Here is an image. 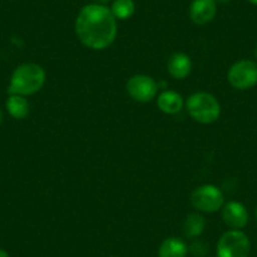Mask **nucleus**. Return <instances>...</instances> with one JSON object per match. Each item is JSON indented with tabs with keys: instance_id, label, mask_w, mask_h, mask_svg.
I'll list each match as a JSON object with an SVG mask.
<instances>
[{
	"instance_id": "2eb2a0df",
	"label": "nucleus",
	"mask_w": 257,
	"mask_h": 257,
	"mask_svg": "<svg viewBox=\"0 0 257 257\" xmlns=\"http://www.w3.org/2000/svg\"><path fill=\"white\" fill-rule=\"evenodd\" d=\"M110 9L117 21H126L134 16L135 3L134 0H113Z\"/></svg>"
},
{
	"instance_id": "5701e85b",
	"label": "nucleus",
	"mask_w": 257,
	"mask_h": 257,
	"mask_svg": "<svg viewBox=\"0 0 257 257\" xmlns=\"http://www.w3.org/2000/svg\"><path fill=\"white\" fill-rule=\"evenodd\" d=\"M256 218H257V207H256Z\"/></svg>"
},
{
	"instance_id": "f8f14e48",
	"label": "nucleus",
	"mask_w": 257,
	"mask_h": 257,
	"mask_svg": "<svg viewBox=\"0 0 257 257\" xmlns=\"http://www.w3.org/2000/svg\"><path fill=\"white\" fill-rule=\"evenodd\" d=\"M188 244L179 237H168L160 243L158 257H187Z\"/></svg>"
},
{
	"instance_id": "6e6552de",
	"label": "nucleus",
	"mask_w": 257,
	"mask_h": 257,
	"mask_svg": "<svg viewBox=\"0 0 257 257\" xmlns=\"http://www.w3.org/2000/svg\"><path fill=\"white\" fill-rule=\"evenodd\" d=\"M222 219L229 229H243L249 221L246 206L241 202L229 201L222 207Z\"/></svg>"
},
{
	"instance_id": "412c9836",
	"label": "nucleus",
	"mask_w": 257,
	"mask_h": 257,
	"mask_svg": "<svg viewBox=\"0 0 257 257\" xmlns=\"http://www.w3.org/2000/svg\"><path fill=\"white\" fill-rule=\"evenodd\" d=\"M253 54H254V58H256V61H257V43H256V46H254V51H253Z\"/></svg>"
},
{
	"instance_id": "dca6fc26",
	"label": "nucleus",
	"mask_w": 257,
	"mask_h": 257,
	"mask_svg": "<svg viewBox=\"0 0 257 257\" xmlns=\"http://www.w3.org/2000/svg\"><path fill=\"white\" fill-rule=\"evenodd\" d=\"M188 248H189V252H192L196 257H203L207 253V246L202 241H194Z\"/></svg>"
},
{
	"instance_id": "4468645a",
	"label": "nucleus",
	"mask_w": 257,
	"mask_h": 257,
	"mask_svg": "<svg viewBox=\"0 0 257 257\" xmlns=\"http://www.w3.org/2000/svg\"><path fill=\"white\" fill-rule=\"evenodd\" d=\"M6 107L12 117L17 118V120H23L28 116L31 105H29V101L27 100L26 96L9 95L6 102Z\"/></svg>"
},
{
	"instance_id": "6ab92c4d",
	"label": "nucleus",
	"mask_w": 257,
	"mask_h": 257,
	"mask_svg": "<svg viewBox=\"0 0 257 257\" xmlns=\"http://www.w3.org/2000/svg\"><path fill=\"white\" fill-rule=\"evenodd\" d=\"M3 120H4V112H3V110L0 108V125L3 123Z\"/></svg>"
},
{
	"instance_id": "a211bd4d",
	"label": "nucleus",
	"mask_w": 257,
	"mask_h": 257,
	"mask_svg": "<svg viewBox=\"0 0 257 257\" xmlns=\"http://www.w3.org/2000/svg\"><path fill=\"white\" fill-rule=\"evenodd\" d=\"M96 4H102V6H106V3L111 2V0H93Z\"/></svg>"
},
{
	"instance_id": "39448f33",
	"label": "nucleus",
	"mask_w": 257,
	"mask_h": 257,
	"mask_svg": "<svg viewBox=\"0 0 257 257\" xmlns=\"http://www.w3.org/2000/svg\"><path fill=\"white\" fill-rule=\"evenodd\" d=\"M251 242L242 229H228L217 242V257H248Z\"/></svg>"
},
{
	"instance_id": "20e7f679",
	"label": "nucleus",
	"mask_w": 257,
	"mask_h": 257,
	"mask_svg": "<svg viewBox=\"0 0 257 257\" xmlns=\"http://www.w3.org/2000/svg\"><path fill=\"white\" fill-rule=\"evenodd\" d=\"M224 203L223 192L214 184L197 187L190 194V204L201 213H216Z\"/></svg>"
},
{
	"instance_id": "b1692460",
	"label": "nucleus",
	"mask_w": 257,
	"mask_h": 257,
	"mask_svg": "<svg viewBox=\"0 0 257 257\" xmlns=\"http://www.w3.org/2000/svg\"><path fill=\"white\" fill-rule=\"evenodd\" d=\"M110 257H116V256H110Z\"/></svg>"
},
{
	"instance_id": "ddd939ff",
	"label": "nucleus",
	"mask_w": 257,
	"mask_h": 257,
	"mask_svg": "<svg viewBox=\"0 0 257 257\" xmlns=\"http://www.w3.org/2000/svg\"><path fill=\"white\" fill-rule=\"evenodd\" d=\"M206 228V218L201 212L187 214L183 222V232L188 238H198Z\"/></svg>"
},
{
	"instance_id": "aec40b11",
	"label": "nucleus",
	"mask_w": 257,
	"mask_h": 257,
	"mask_svg": "<svg viewBox=\"0 0 257 257\" xmlns=\"http://www.w3.org/2000/svg\"><path fill=\"white\" fill-rule=\"evenodd\" d=\"M217 3H222V4H227V3H229V2H231V0H216Z\"/></svg>"
},
{
	"instance_id": "9d476101",
	"label": "nucleus",
	"mask_w": 257,
	"mask_h": 257,
	"mask_svg": "<svg viewBox=\"0 0 257 257\" xmlns=\"http://www.w3.org/2000/svg\"><path fill=\"white\" fill-rule=\"evenodd\" d=\"M167 71L174 80H184L192 72V59L187 53L175 52L168 59Z\"/></svg>"
},
{
	"instance_id": "4be33fe9",
	"label": "nucleus",
	"mask_w": 257,
	"mask_h": 257,
	"mask_svg": "<svg viewBox=\"0 0 257 257\" xmlns=\"http://www.w3.org/2000/svg\"><path fill=\"white\" fill-rule=\"evenodd\" d=\"M247 2L251 4H253V6H257V0H247Z\"/></svg>"
},
{
	"instance_id": "9b49d317",
	"label": "nucleus",
	"mask_w": 257,
	"mask_h": 257,
	"mask_svg": "<svg viewBox=\"0 0 257 257\" xmlns=\"http://www.w3.org/2000/svg\"><path fill=\"white\" fill-rule=\"evenodd\" d=\"M185 101L179 92L173 90H164L157 96V105L162 112L167 115H175L183 110Z\"/></svg>"
},
{
	"instance_id": "f3484780",
	"label": "nucleus",
	"mask_w": 257,
	"mask_h": 257,
	"mask_svg": "<svg viewBox=\"0 0 257 257\" xmlns=\"http://www.w3.org/2000/svg\"><path fill=\"white\" fill-rule=\"evenodd\" d=\"M0 257H11V256H9V253L6 251V249L0 248Z\"/></svg>"
},
{
	"instance_id": "f03ea898",
	"label": "nucleus",
	"mask_w": 257,
	"mask_h": 257,
	"mask_svg": "<svg viewBox=\"0 0 257 257\" xmlns=\"http://www.w3.org/2000/svg\"><path fill=\"white\" fill-rule=\"evenodd\" d=\"M47 75L38 63H23L13 71L8 87L9 95L31 96L43 88Z\"/></svg>"
},
{
	"instance_id": "f257e3e1",
	"label": "nucleus",
	"mask_w": 257,
	"mask_h": 257,
	"mask_svg": "<svg viewBox=\"0 0 257 257\" xmlns=\"http://www.w3.org/2000/svg\"><path fill=\"white\" fill-rule=\"evenodd\" d=\"M75 33L86 48L103 51L112 46L117 37V19L108 7L87 4L76 17Z\"/></svg>"
},
{
	"instance_id": "7ed1b4c3",
	"label": "nucleus",
	"mask_w": 257,
	"mask_h": 257,
	"mask_svg": "<svg viewBox=\"0 0 257 257\" xmlns=\"http://www.w3.org/2000/svg\"><path fill=\"white\" fill-rule=\"evenodd\" d=\"M184 106L188 115L203 125L214 122L221 116V103L216 96L206 91H198L188 96Z\"/></svg>"
},
{
	"instance_id": "0eeeda50",
	"label": "nucleus",
	"mask_w": 257,
	"mask_h": 257,
	"mask_svg": "<svg viewBox=\"0 0 257 257\" xmlns=\"http://www.w3.org/2000/svg\"><path fill=\"white\" fill-rule=\"evenodd\" d=\"M159 86L152 76L134 75L126 82V92L137 102L147 103L157 98Z\"/></svg>"
},
{
	"instance_id": "423d86ee",
	"label": "nucleus",
	"mask_w": 257,
	"mask_h": 257,
	"mask_svg": "<svg viewBox=\"0 0 257 257\" xmlns=\"http://www.w3.org/2000/svg\"><path fill=\"white\" fill-rule=\"evenodd\" d=\"M227 80L233 88L246 91L257 85V62L239 59L234 62L227 72Z\"/></svg>"
},
{
	"instance_id": "1a4fd4ad",
	"label": "nucleus",
	"mask_w": 257,
	"mask_h": 257,
	"mask_svg": "<svg viewBox=\"0 0 257 257\" xmlns=\"http://www.w3.org/2000/svg\"><path fill=\"white\" fill-rule=\"evenodd\" d=\"M217 14L216 0H193L189 7V18L197 26L211 23Z\"/></svg>"
}]
</instances>
